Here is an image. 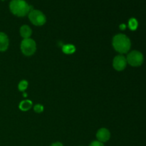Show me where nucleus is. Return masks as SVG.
I'll use <instances>...</instances> for the list:
<instances>
[{
	"mask_svg": "<svg viewBox=\"0 0 146 146\" xmlns=\"http://www.w3.org/2000/svg\"><path fill=\"white\" fill-rule=\"evenodd\" d=\"M113 47L117 52L122 55L129 51L131 46V42L130 38L126 35L123 34H118L113 38Z\"/></svg>",
	"mask_w": 146,
	"mask_h": 146,
	"instance_id": "obj_1",
	"label": "nucleus"
},
{
	"mask_svg": "<svg viewBox=\"0 0 146 146\" xmlns=\"http://www.w3.org/2000/svg\"><path fill=\"white\" fill-rule=\"evenodd\" d=\"M9 9L14 15L23 17L29 14L33 7L24 0H12L9 4Z\"/></svg>",
	"mask_w": 146,
	"mask_h": 146,
	"instance_id": "obj_2",
	"label": "nucleus"
},
{
	"mask_svg": "<svg viewBox=\"0 0 146 146\" xmlns=\"http://www.w3.org/2000/svg\"><path fill=\"white\" fill-rule=\"evenodd\" d=\"M20 49L24 56H31L34 55L36 51V44L32 38H24L20 44Z\"/></svg>",
	"mask_w": 146,
	"mask_h": 146,
	"instance_id": "obj_3",
	"label": "nucleus"
},
{
	"mask_svg": "<svg viewBox=\"0 0 146 146\" xmlns=\"http://www.w3.org/2000/svg\"><path fill=\"white\" fill-rule=\"evenodd\" d=\"M29 19L31 24L36 27L44 25L46 21V18L44 13L37 9H32L29 13Z\"/></svg>",
	"mask_w": 146,
	"mask_h": 146,
	"instance_id": "obj_4",
	"label": "nucleus"
},
{
	"mask_svg": "<svg viewBox=\"0 0 146 146\" xmlns=\"http://www.w3.org/2000/svg\"><path fill=\"white\" fill-rule=\"evenodd\" d=\"M127 63L131 66L138 67L143 64L144 61L143 55L140 51L134 50L130 52L126 57Z\"/></svg>",
	"mask_w": 146,
	"mask_h": 146,
	"instance_id": "obj_5",
	"label": "nucleus"
},
{
	"mask_svg": "<svg viewBox=\"0 0 146 146\" xmlns=\"http://www.w3.org/2000/svg\"><path fill=\"white\" fill-rule=\"evenodd\" d=\"M127 60L126 57L123 55H118L114 57L113 60V67L114 69L118 71H123L127 66Z\"/></svg>",
	"mask_w": 146,
	"mask_h": 146,
	"instance_id": "obj_6",
	"label": "nucleus"
},
{
	"mask_svg": "<svg viewBox=\"0 0 146 146\" xmlns=\"http://www.w3.org/2000/svg\"><path fill=\"white\" fill-rule=\"evenodd\" d=\"M96 138L97 141H100L103 143L108 142L111 138V132L109 131V130L106 128H100L96 133Z\"/></svg>",
	"mask_w": 146,
	"mask_h": 146,
	"instance_id": "obj_7",
	"label": "nucleus"
},
{
	"mask_svg": "<svg viewBox=\"0 0 146 146\" xmlns=\"http://www.w3.org/2000/svg\"><path fill=\"white\" fill-rule=\"evenodd\" d=\"M9 40L7 34L4 32H0V52L6 51L9 48Z\"/></svg>",
	"mask_w": 146,
	"mask_h": 146,
	"instance_id": "obj_8",
	"label": "nucleus"
},
{
	"mask_svg": "<svg viewBox=\"0 0 146 146\" xmlns=\"http://www.w3.org/2000/svg\"><path fill=\"white\" fill-rule=\"evenodd\" d=\"M20 36L23 38H29L32 34V30L28 25H23L20 27L19 29Z\"/></svg>",
	"mask_w": 146,
	"mask_h": 146,
	"instance_id": "obj_9",
	"label": "nucleus"
},
{
	"mask_svg": "<svg viewBox=\"0 0 146 146\" xmlns=\"http://www.w3.org/2000/svg\"><path fill=\"white\" fill-rule=\"evenodd\" d=\"M32 106V101H30V100H24V101L20 102L19 105V108L21 111H27L31 109Z\"/></svg>",
	"mask_w": 146,
	"mask_h": 146,
	"instance_id": "obj_10",
	"label": "nucleus"
},
{
	"mask_svg": "<svg viewBox=\"0 0 146 146\" xmlns=\"http://www.w3.org/2000/svg\"><path fill=\"white\" fill-rule=\"evenodd\" d=\"M62 51L66 54H72L76 51V47L73 44H66L62 46Z\"/></svg>",
	"mask_w": 146,
	"mask_h": 146,
	"instance_id": "obj_11",
	"label": "nucleus"
},
{
	"mask_svg": "<svg viewBox=\"0 0 146 146\" xmlns=\"http://www.w3.org/2000/svg\"><path fill=\"white\" fill-rule=\"evenodd\" d=\"M138 27V22L136 19L131 18L128 21V27L131 31H135Z\"/></svg>",
	"mask_w": 146,
	"mask_h": 146,
	"instance_id": "obj_12",
	"label": "nucleus"
},
{
	"mask_svg": "<svg viewBox=\"0 0 146 146\" xmlns=\"http://www.w3.org/2000/svg\"><path fill=\"white\" fill-rule=\"evenodd\" d=\"M28 82L26 80H22L19 83L18 85V89L20 91H26L27 88H28Z\"/></svg>",
	"mask_w": 146,
	"mask_h": 146,
	"instance_id": "obj_13",
	"label": "nucleus"
},
{
	"mask_svg": "<svg viewBox=\"0 0 146 146\" xmlns=\"http://www.w3.org/2000/svg\"><path fill=\"white\" fill-rule=\"evenodd\" d=\"M34 111L37 113H41L44 111V106L41 104H36L34 106Z\"/></svg>",
	"mask_w": 146,
	"mask_h": 146,
	"instance_id": "obj_14",
	"label": "nucleus"
},
{
	"mask_svg": "<svg viewBox=\"0 0 146 146\" xmlns=\"http://www.w3.org/2000/svg\"><path fill=\"white\" fill-rule=\"evenodd\" d=\"M88 146H105V145H104V144L103 143L100 142V141H94L89 144V145Z\"/></svg>",
	"mask_w": 146,
	"mask_h": 146,
	"instance_id": "obj_15",
	"label": "nucleus"
},
{
	"mask_svg": "<svg viewBox=\"0 0 146 146\" xmlns=\"http://www.w3.org/2000/svg\"><path fill=\"white\" fill-rule=\"evenodd\" d=\"M50 146H64V145L61 142H55L51 144Z\"/></svg>",
	"mask_w": 146,
	"mask_h": 146,
	"instance_id": "obj_16",
	"label": "nucleus"
},
{
	"mask_svg": "<svg viewBox=\"0 0 146 146\" xmlns=\"http://www.w3.org/2000/svg\"><path fill=\"white\" fill-rule=\"evenodd\" d=\"M125 28H126V26H125L124 24H122L120 25V29H121V30H125Z\"/></svg>",
	"mask_w": 146,
	"mask_h": 146,
	"instance_id": "obj_17",
	"label": "nucleus"
},
{
	"mask_svg": "<svg viewBox=\"0 0 146 146\" xmlns=\"http://www.w3.org/2000/svg\"><path fill=\"white\" fill-rule=\"evenodd\" d=\"M27 94H25V93H24V97H27Z\"/></svg>",
	"mask_w": 146,
	"mask_h": 146,
	"instance_id": "obj_18",
	"label": "nucleus"
},
{
	"mask_svg": "<svg viewBox=\"0 0 146 146\" xmlns=\"http://www.w3.org/2000/svg\"><path fill=\"white\" fill-rule=\"evenodd\" d=\"M1 1H4V0H1Z\"/></svg>",
	"mask_w": 146,
	"mask_h": 146,
	"instance_id": "obj_19",
	"label": "nucleus"
}]
</instances>
